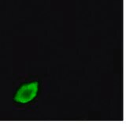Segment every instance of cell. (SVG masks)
<instances>
[{
	"label": "cell",
	"instance_id": "cell-1",
	"mask_svg": "<svg viewBox=\"0 0 126 127\" xmlns=\"http://www.w3.org/2000/svg\"><path fill=\"white\" fill-rule=\"evenodd\" d=\"M39 91L38 82L24 84L17 90L13 100L19 104H27L32 101L37 96Z\"/></svg>",
	"mask_w": 126,
	"mask_h": 127
}]
</instances>
